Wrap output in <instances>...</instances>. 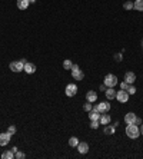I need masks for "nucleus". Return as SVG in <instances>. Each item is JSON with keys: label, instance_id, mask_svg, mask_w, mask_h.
<instances>
[{"label": "nucleus", "instance_id": "nucleus-1", "mask_svg": "<svg viewBox=\"0 0 143 159\" xmlns=\"http://www.w3.org/2000/svg\"><path fill=\"white\" fill-rule=\"evenodd\" d=\"M126 135H127V138H130V139H136V138H139V135H140V129H139L138 125L130 123V125L126 126Z\"/></svg>", "mask_w": 143, "mask_h": 159}, {"label": "nucleus", "instance_id": "nucleus-2", "mask_svg": "<svg viewBox=\"0 0 143 159\" xmlns=\"http://www.w3.org/2000/svg\"><path fill=\"white\" fill-rule=\"evenodd\" d=\"M105 85H106V88H115L116 85H117V76L112 75V73L106 75L105 76Z\"/></svg>", "mask_w": 143, "mask_h": 159}, {"label": "nucleus", "instance_id": "nucleus-3", "mask_svg": "<svg viewBox=\"0 0 143 159\" xmlns=\"http://www.w3.org/2000/svg\"><path fill=\"white\" fill-rule=\"evenodd\" d=\"M9 67H10L11 72H14V73H19V72L23 70V67H24V63H23L22 60H14V62H11Z\"/></svg>", "mask_w": 143, "mask_h": 159}, {"label": "nucleus", "instance_id": "nucleus-4", "mask_svg": "<svg viewBox=\"0 0 143 159\" xmlns=\"http://www.w3.org/2000/svg\"><path fill=\"white\" fill-rule=\"evenodd\" d=\"M116 99H117L120 103H126L127 100H129V93H127V90L120 89L119 92H116Z\"/></svg>", "mask_w": 143, "mask_h": 159}, {"label": "nucleus", "instance_id": "nucleus-5", "mask_svg": "<svg viewBox=\"0 0 143 159\" xmlns=\"http://www.w3.org/2000/svg\"><path fill=\"white\" fill-rule=\"evenodd\" d=\"M93 108H96L100 113H107L110 110V103L109 102H100V103H97L96 106H93Z\"/></svg>", "mask_w": 143, "mask_h": 159}, {"label": "nucleus", "instance_id": "nucleus-6", "mask_svg": "<svg viewBox=\"0 0 143 159\" xmlns=\"http://www.w3.org/2000/svg\"><path fill=\"white\" fill-rule=\"evenodd\" d=\"M66 96H69V98H72V96H75V95L77 93V86L75 85V83H69L66 86Z\"/></svg>", "mask_w": 143, "mask_h": 159}, {"label": "nucleus", "instance_id": "nucleus-7", "mask_svg": "<svg viewBox=\"0 0 143 159\" xmlns=\"http://www.w3.org/2000/svg\"><path fill=\"white\" fill-rule=\"evenodd\" d=\"M11 135L9 132H5V133H0V146H6L7 143L10 142Z\"/></svg>", "mask_w": 143, "mask_h": 159}, {"label": "nucleus", "instance_id": "nucleus-8", "mask_svg": "<svg viewBox=\"0 0 143 159\" xmlns=\"http://www.w3.org/2000/svg\"><path fill=\"white\" fill-rule=\"evenodd\" d=\"M100 115H102V113H100L96 108H92V109L89 110V119H90V121H99Z\"/></svg>", "mask_w": 143, "mask_h": 159}, {"label": "nucleus", "instance_id": "nucleus-9", "mask_svg": "<svg viewBox=\"0 0 143 159\" xmlns=\"http://www.w3.org/2000/svg\"><path fill=\"white\" fill-rule=\"evenodd\" d=\"M117 126H119V122H115L113 125H105V131L103 132H105L106 135H113Z\"/></svg>", "mask_w": 143, "mask_h": 159}, {"label": "nucleus", "instance_id": "nucleus-10", "mask_svg": "<svg viewBox=\"0 0 143 159\" xmlns=\"http://www.w3.org/2000/svg\"><path fill=\"white\" fill-rule=\"evenodd\" d=\"M36 65L34 63H29V62H26L24 63V67H23V70L26 72V73H29V75H33L34 72H36Z\"/></svg>", "mask_w": 143, "mask_h": 159}, {"label": "nucleus", "instance_id": "nucleus-11", "mask_svg": "<svg viewBox=\"0 0 143 159\" xmlns=\"http://www.w3.org/2000/svg\"><path fill=\"white\" fill-rule=\"evenodd\" d=\"M136 80V75L133 73V72H126L125 73V82L129 83V85H133Z\"/></svg>", "mask_w": 143, "mask_h": 159}, {"label": "nucleus", "instance_id": "nucleus-12", "mask_svg": "<svg viewBox=\"0 0 143 159\" xmlns=\"http://www.w3.org/2000/svg\"><path fill=\"white\" fill-rule=\"evenodd\" d=\"M86 100L90 102V103H94V102L97 100V93H96L94 90H89L87 93H86Z\"/></svg>", "mask_w": 143, "mask_h": 159}, {"label": "nucleus", "instance_id": "nucleus-13", "mask_svg": "<svg viewBox=\"0 0 143 159\" xmlns=\"http://www.w3.org/2000/svg\"><path fill=\"white\" fill-rule=\"evenodd\" d=\"M76 148H77V151H79L80 154H83V155L89 152V145L86 142H79V145H77Z\"/></svg>", "mask_w": 143, "mask_h": 159}, {"label": "nucleus", "instance_id": "nucleus-14", "mask_svg": "<svg viewBox=\"0 0 143 159\" xmlns=\"http://www.w3.org/2000/svg\"><path fill=\"white\" fill-rule=\"evenodd\" d=\"M136 121V115L133 113V112H129L125 115V122H126V125H130V123H135Z\"/></svg>", "mask_w": 143, "mask_h": 159}, {"label": "nucleus", "instance_id": "nucleus-15", "mask_svg": "<svg viewBox=\"0 0 143 159\" xmlns=\"http://www.w3.org/2000/svg\"><path fill=\"white\" fill-rule=\"evenodd\" d=\"M99 122L105 126V125H109L110 122H112V118H110V115H107V113H102V115H100Z\"/></svg>", "mask_w": 143, "mask_h": 159}, {"label": "nucleus", "instance_id": "nucleus-16", "mask_svg": "<svg viewBox=\"0 0 143 159\" xmlns=\"http://www.w3.org/2000/svg\"><path fill=\"white\" fill-rule=\"evenodd\" d=\"M72 76H73V79L75 80H83V77H84V73H83V70H72Z\"/></svg>", "mask_w": 143, "mask_h": 159}, {"label": "nucleus", "instance_id": "nucleus-17", "mask_svg": "<svg viewBox=\"0 0 143 159\" xmlns=\"http://www.w3.org/2000/svg\"><path fill=\"white\" fill-rule=\"evenodd\" d=\"M29 5H30L29 0H17V9H20V10H26Z\"/></svg>", "mask_w": 143, "mask_h": 159}, {"label": "nucleus", "instance_id": "nucleus-18", "mask_svg": "<svg viewBox=\"0 0 143 159\" xmlns=\"http://www.w3.org/2000/svg\"><path fill=\"white\" fill-rule=\"evenodd\" d=\"M105 95H106V98L109 99V100H112V99H116V90L113 88H107V89H106Z\"/></svg>", "mask_w": 143, "mask_h": 159}, {"label": "nucleus", "instance_id": "nucleus-19", "mask_svg": "<svg viewBox=\"0 0 143 159\" xmlns=\"http://www.w3.org/2000/svg\"><path fill=\"white\" fill-rule=\"evenodd\" d=\"M133 9L138 11H143V0H136L133 3Z\"/></svg>", "mask_w": 143, "mask_h": 159}, {"label": "nucleus", "instance_id": "nucleus-20", "mask_svg": "<svg viewBox=\"0 0 143 159\" xmlns=\"http://www.w3.org/2000/svg\"><path fill=\"white\" fill-rule=\"evenodd\" d=\"M2 158L3 159H14V154L11 152V149H9V151H5V152L2 154Z\"/></svg>", "mask_w": 143, "mask_h": 159}, {"label": "nucleus", "instance_id": "nucleus-21", "mask_svg": "<svg viewBox=\"0 0 143 159\" xmlns=\"http://www.w3.org/2000/svg\"><path fill=\"white\" fill-rule=\"evenodd\" d=\"M69 145H70L72 148L77 146V145H79V139H77V138H75V136H72L70 139H69Z\"/></svg>", "mask_w": 143, "mask_h": 159}, {"label": "nucleus", "instance_id": "nucleus-22", "mask_svg": "<svg viewBox=\"0 0 143 159\" xmlns=\"http://www.w3.org/2000/svg\"><path fill=\"white\" fill-rule=\"evenodd\" d=\"M72 66H73V63H72V60H69V59H66V60L63 62V67H65L66 70H70Z\"/></svg>", "mask_w": 143, "mask_h": 159}, {"label": "nucleus", "instance_id": "nucleus-23", "mask_svg": "<svg viewBox=\"0 0 143 159\" xmlns=\"http://www.w3.org/2000/svg\"><path fill=\"white\" fill-rule=\"evenodd\" d=\"M123 9H125V10H132L133 3L132 2H125V3H123Z\"/></svg>", "mask_w": 143, "mask_h": 159}, {"label": "nucleus", "instance_id": "nucleus-24", "mask_svg": "<svg viewBox=\"0 0 143 159\" xmlns=\"http://www.w3.org/2000/svg\"><path fill=\"white\" fill-rule=\"evenodd\" d=\"M99 125H100L99 121H92V122H90V128H92V129H97Z\"/></svg>", "mask_w": 143, "mask_h": 159}, {"label": "nucleus", "instance_id": "nucleus-25", "mask_svg": "<svg viewBox=\"0 0 143 159\" xmlns=\"http://www.w3.org/2000/svg\"><path fill=\"white\" fill-rule=\"evenodd\" d=\"M127 93L129 95H135L136 93V88L133 85H129V89H127Z\"/></svg>", "mask_w": 143, "mask_h": 159}, {"label": "nucleus", "instance_id": "nucleus-26", "mask_svg": "<svg viewBox=\"0 0 143 159\" xmlns=\"http://www.w3.org/2000/svg\"><path fill=\"white\" fill-rule=\"evenodd\" d=\"M16 126H14V125H11V126H9V129H7V132H9V133H10V135H14V133H16Z\"/></svg>", "mask_w": 143, "mask_h": 159}, {"label": "nucleus", "instance_id": "nucleus-27", "mask_svg": "<svg viewBox=\"0 0 143 159\" xmlns=\"http://www.w3.org/2000/svg\"><path fill=\"white\" fill-rule=\"evenodd\" d=\"M24 156H26V155L23 154V152H19V151H17L16 154H14V158H16V159H23Z\"/></svg>", "mask_w": 143, "mask_h": 159}, {"label": "nucleus", "instance_id": "nucleus-28", "mask_svg": "<svg viewBox=\"0 0 143 159\" xmlns=\"http://www.w3.org/2000/svg\"><path fill=\"white\" fill-rule=\"evenodd\" d=\"M120 88L123 89V90H127V89H129V83H126L125 80H123V82L120 83Z\"/></svg>", "mask_w": 143, "mask_h": 159}, {"label": "nucleus", "instance_id": "nucleus-29", "mask_svg": "<svg viewBox=\"0 0 143 159\" xmlns=\"http://www.w3.org/2000/svg\"><path fill=\"white\" fill-rule=\"evenodd\" d=\"M92 108H93V106H92V103H90V102H89V103H86L84 106H83V109L86 110V112H89V110L92 109Z\"/></svg>", "mask_w": 143, "mask_h": 159}, {"label": "nucleus", "instance_id": "nucleus-30", "mask_svg": "<svg viewBox=\"0 0 143 159\" xmlns=\"http://www.w3.org/2000/svg\"><path fill=\"white\" fill-rule=\"evenodd\" d=\"M122 59H123V57H122V53H116L115 55V60L116 62H122Z\"/></svg>", "mask_w": 143, "mask_h": 159}, {"label": "nucleus", "instance_id": "nucleus-31", "mask_svg": "<svg viewBox=\"0 0 143 159\" xmlns=\"http://www.w3.org/2000/svg\"><path fill=\"white\" fill-rule=\"evenodd\" d=\"M135 125H142V121H140V118L136 116V121H135Z\"/></svg>", "mask_w": 143, "mask_h": 159}, {"label": "nucleus", "instance_id": "nucleus-32", "mask_svg": "<svg viewBox=\"0 0 143 159\" xmlns=\"http://www.w3.org/2000/svg\"><path fill=\"white\" fill-rule=\"evenodd\" d=\"M100 90H103V92H105V90H106V85H105V83H103V85H100Z\"/></svg>", "mask_w": 143, "mask_h": 159}, {"label": "nucleus", "instance_id": "nucleus-33", "mask_svg": "<svg viewBox=\"0 0 143 159\" xmlns=\"http://www.w3.org/2000/svg\"><path fill=\"white\" fill-rule=\"evenodd\" d=\"M72 70H79V66H77V65H73V66H72Z\"/></svg>", "mask_w": 143, "mask_h": 159}, {"label": "nucleus", "instance_id": "nucleus-34", "mask_svg": "<svg viewBox=\"0 0 143 159\" xmlns=\"http://www.w3.org/2000/svg\"><path fill=\"white\" fill-rule=\"evenodd\" d=\"M17 151H19V149H17L16 146H13V148H11V152H13V154H16Z\"/></svg>", "mask_w": 143, "mask_h": 159}, {"label": "nucleus", "instance_id": "nucleus-35", "mask_svg": "<svg viewBox=\"0 0 143 159\" xmlns=\"http://www.w3.org/2000/svg\"><path fill=\"white\" fill-rule=\"evenodd\" d=\"M140 133H142V135H143V123H142V125H140Z\"/></svg>", "mask_w": 143, "mask_h": 159}, {"label": "nucleus", "instance_id": "nucleus-36", "mask_svg": "<svg viewBox=\"0 0 143 159\" xmlns=\"http://www.w3.org/2000/svg\"><path fill=\"white\" fill-rule=\"evenodd\" d=\"M29 2H30V3H36V0H29Z\"/></svg>", "mask_w": 143, "mask_h": 159}, {"label": "nucleus", "instance_id": "nucleus-37", "mask_svg": "<svg viewBox=\"0 0 143 159\" xmlns=\"http://www.w3.org/2000/svg\"><path fill=\"white\" fill-rule=\"evenodd\" d=\"M142 44H143V40H142Z\"/></svg>", "mask_w": 143, "mask_h": 159}]
</instances>
